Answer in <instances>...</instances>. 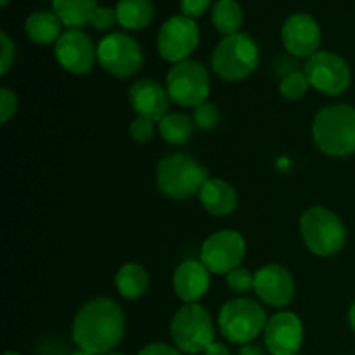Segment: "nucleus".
Wrapping results in <instances>:
<instances>
[{
	"instance_id": "obj_1",
	"label": "nucleus",
	"mask_w": 355,
	"mask_h": 355,
	"mask_svg": "<svg viewBox=\"0 0 355 355\" xmlns=\"http://www.w3.org/2000/svg\"><path fill=\"white\" fill-rule=\"evenodd\" d=\"M127 329L123 309L111 298H92L80 307L73 319V340L80 350L92 355L113 352Z\"/></svg>"
},
{
	"instance_id": "obj_2",
	"label": "nucleus",
	"mask_w": 355,
	"mask_h": 355,
	"mask_svg": "<svg viewBox=\"0 0 355 355\" xmlns=\"http://www.w3.org/2000/svg\"><path fill=\"white\" fill-rule=\"evenodd\" d=\"M312 137L319 151L333 158L355 153V107L350 104L326 106L315 114Z\"/></svg>"
},
{
	"instance_id": "obj_3",
	"label": "nucleus",
	"mask_w": 355,
	"mask_h": 355,
	"mask_svg": "<svg viewBox=\"0 0 355 355\" xmlns=\"http://www.w3.org/2000/svg\"><path fill=\"white\" fill-rule=\"evenodd\" d=\"M208 179V170L198 159L184 153L166 155L159 159L156 168L158 189L170 200L180 201L194 196Z\"/></svg>"
},
{
	"instance_id": "obj_4",
	"label": "nucleus",
	"mask_w": 355,
	"mask_h": 355,
	"mask_svg": "<svg viewBox=\"0 0 355 355\" xmlns=\"http://www.w3.org/2000/svg\"><path fill=\"white\" fill-rule=\"evenodd\" d=\"M259 64V45L241 31L222 38L211 52V69L224 82H241L253 75Z\"/></svg>"
},
{
	"instance_id": "obj_5",
	"label": "nucleus",
	"mask_w": 355,
	"mask_h": 355,
	"mask_svg": "<svg viewBox=\"0 0 355 355\" xmlns=\"http://www.w3.org/2000/svg\"><path fill=\"white\" fill-rule=\"evenodd\" d=\"M300 234L309 252L324 259L342 252L347 243V227L342 218L319 205L302 214Z\"/></svg>"
},
{
	"instance_id": "obj_6",
	"label": "nucleus",
	"mask_w": 355,
	"mask_h": 355,
	"mask_svg": "<svg viewBox=\"0 0 355 355\" xmlns=\"http://www.w3.org/2000/svg\"><path fill=\"white\" fill-rule=\"evenodd\" d=\"M267 312L255 298L241 297L229 300L218 312V331L227 342L248 345L266 329Z\"/></svg>"
},
{
	"instance_id": "obj_7",
	"label": "nucleus",
	"mask_w": 355,
	"mask_h": 355,
	"mask_svg": "<svg viewBox=\"0 0 355 355\" xmlns=\"http://www.w3.org/2000/svg\"><path fill=\"white\" fill-rule=\"evenodd\" d=\"M170 336L182 354H205L215 342V322L203 305L186 304L172 318Z\"/></svg>"
},
{
	"instance_id": "obj_8",
	"label": "nucleus",
	"mask_w": 355,
	"mask_h": 355,
	"mask_svg": "<svg viewBox=\"0 0 355 355\" xmlns=\"http://www.w3.org/2000/svg\"><path fill=\"white\" fill-rule=\"evenodd\" d=\"M210 73L200 61L177 62L166 73V92L170 101L182 107H196L210 96Z\"/></svg>"
},
{
	"instance_id": "obj_9",
	"label": "nucleus",
	"mask_w": 355,
	"mask_h": 355,
	"mask_svg": "<svg viewBox=\"0 0 355 355\" xmlns=\"http://www.w3.org/2000/svg\"><path fill=\"white\" fill-rule=\"evenodd\" d=\"M97 62L114 78H130L144 64V54L135 38L114 31L97 44Z\"/></svg>"
},
{
	"instance_id": "obj_10",
	"label": "nucleus",
	"mask_w": 355,
	"mask_h": 355,
	"mask_svg": "<svg viewBox=\"0 0 355 355\" xmlns=\"http://www.w3.org/2000/svg\"><path fill=\"white\" fill-rule=\"evenodd\" d=\"M312 89L326 96H340L350 87L352 73L345 59L336 52L319 51L307 59L304 69Z\"/></svg>"
},
{
	"instance_id": "obj_11",
	"label": "nucleus",
	"mask_w": 355,
	"mask_h": 355,
	"mask_svg": "<svg viewBox=\"0 0 355 355\" xmlns=\"http://www.w3.org/2000/svg\"><path fill=\"white\" fill-rule=\"evenodd\" d=\"M246 255V241L238 231L222 229L205 239L200 260L211 274H225L241 266Z\"/></svg>"
},
{
	"instance_id": "obj_12",
	"label": "nucleus",
	"mask_w": 355,
	"mask_h": 355,
	"mask_svg": "<svg viewBox=\"0 0 355 355\" xmlns=\"http://www.w3.org/2000/svg\"><path fill=\"white\" fill-rule=\"evenodd\" d=\"M200 44V28L196 21L186 16H172L163 23L158 33V52L162 59L182 62L189 59Z\"/></svg>"
},
{
	"instance_id": "obj_13",
	"label": "nucleus",
	"mask_w": 355,
	"mask_h": 355,
	"mask_svg": "<svg viewBox=\"0 0 355 355\" xmlns=\"http://www.w3.org/2000/svg\"><path fill=\"white\" fill-rule=\"evenodd\" d=\"M59 64L71 75H87L97 61V47L83 30L69 28L59 37L54 47Z\"/></svg>"
},
{
	"instance_id": "obj_14",
	"label": "nucleus",
	"mask_w": 355,
	"mask_h": 355,
	"mask_svg": "<svg viewBox=\"0 0 355 355\" xmlns=\"http://www.w3.org/2000/svg\"><path fill=\"white\" fill-rule=\"evenodd\" d=\"M304 343V324L295 312H277L263 329V345L270 355H295Z\"/></svg>"
},
{
	"instance_id": "obj_15",
	"label": "nucleus",
	"mask_w": 355,
	"mask_h": 355,
	"mask_svg": "<svg viewBox=\"0 0 355 355\" xmlns=\"http://www.w3.org/2000/svg\"><path fill=\"white\" fill-rule=\"evenodd\" d=\"M253 291L262 304L283 309L295 298V279L286 267L267 263L255 272Z\"/></svg>"
},
{
	"instance_id": "obj_16",
	"label": "nucleus",
	"mask_w": 355,
	"mask_h": 355,
	"mask_svg": "<svg viewBox=\"0 0 355 355\" xmlns=\"http://www.w3.org/2000/svg\"><path fill=\"white\" fill-rule=\"evenodd\" d=\"M283 45L295 58H312L321 45V26L314 16L305 12L293 14L281 28Z\"/></svg>"
},
{
	"instance_id": "obj_17",
	"label": "nucleus",
	"mask_w": 355,
	"mask_h": 355,
	"mask_svg": "<svg viewBox=\"0 0 355 355\" xmlns=\"http://www.w3.org/2000/svg\"><path fill=\"white\" fill-rule=\"evenodd\" d=\"M128 99L137 116H146L156 123L170 113V96L166 87L159 85L156 80L142 78L132 83Z\"/></svg>"
},
{
	"instance_id": "obj_18",
	"label": "nucleus",
	"mask_w": 355,
	"mask_h": 355,
	"mask_svg": "<svg viewBox=\"0 0 355 355\" xmlns=\"http://www.w3.org/2000/svg\"><path fill=\"white\" fill-rule=\"evenodd\" d=\"M210 274L201 260H186L173 272V291L184 304H198L210 290Z\"/></svg>"
},
{
	"instance_id": "obj_19",
	"label": "nucleus",
	"mask_w": 355,
	"mask_h": 355,
	"mask_svg": "<svg viewBox=\"0 0 355 355\" xmlns=\"http://www.w3.org/2000/svg\"><path fill=\"white\" fill-rule=\"evenodd\" d=\"M198 196L205 210L215 217H227L238 208V193L222 179H208Z\"/></svg>"
},
{
	"instance_id": "obj_20",
	"label": "nucleus",
	"mask_w": 355,
	"mask_h": 355,
	"mask_svg": "<svg viewBox=\"0 0 355 355\" xmlns=\"http://www.w3.org/2000/svg\"><path fill=\"white\" fill-rule=\"evenodd\" d=\"M62 26L64 24L61 23V19L54 12H45V10L30 14L24 19V33L37 45L55 44L62 35Z\"/></svg>"
},
{
	"instance_id": "obj_21",
	"label": "nucleus",
	"mask_w": 355,
	"mask_h": 355,
	"mask_svg": "<svg viewBox=\"0 0 355 355\" xmlns=\"http://www.w3.org/2000/svg\"><path fill=\"white\" fill-rule=\"evenodd\" d=\"M116 290L125 300H137L148 291L149 288V274L146 267L141 263L128 262L118 269L114 276Z\"/></svg>"
},
{
	"instance_id": "obj_22",
	"label": "nucleus",
	"mask_w": 355,
	"mask_h": 355,
	"mask_svg": "<svg viewBox=\"0 0 355 355\" xmlns=\"http://www.w3.org/2000/svg\"><path fill=\"white\" fill-rule=\"evenodd\" d=\"M114 10L118 23L125 30H144L155 17V6L151 0H118Z\"/></svg>"
},
{
	"instance_id": "obj_23",
	"label": "nucleus",
	"mask_w": 355,
	"mask_h": 355,
	"mask_svg": "<svg viewBox=\"0 0 355 355\" xmlns=\"http://www.w3.org/2000/svg\"><path fill=\"white\" fill-rule=\"evenodd\" d=\"M97 7V0H52L54 14L68 30H82L85 24H90V17Z\"/></svg>"
},
{
	"instance_id": "obj_24",
	"label": "nucleus",
	"mask_w": 355,
	"mask_h": 355,
	"mask_svg": "<svg viewBox=\"0 0 355 355\" xmlns=\"http://www.w3.org/2000/svg\"><path fill=\"white\" fill-rule=\"evenodd\" d=\"M243 9L236 0H217L211 9V23L224 37L239 33L243 26Z\"/></svg>"
},
{
	"instance_id": "obj_25",
	"label": "nucleus",
	"mask_w": 355,
	"mask_h": 355,
	"mask_svg": "<svg viewBox=\"0 0 355 355\" xmlns=\"http://www.w3.org/2000/svg\"><path fill=\"white\" fill-rule=\"evenodd\" d=\"M159 135L172 146H182L189 142L194 130L193 118L186 113H168L158 121Z\"/></svg>"
},
{
	"instance_id": "obj_26",
	"label": "nucleus",
	"mask_w": 355,
	"mask_h": 355,
	"mask_svg": "<svg viewBox=\"0 0 355 355\" xmlns=\"http://www.w3.org/2000/svg\"><path fill=\"white\" fill-rule=\"evenodd\" d=\"M309 83L307 76L304 71H290L279 83V92L284 99L288 101H298L307 94Z\"/></svg>"
},
{
	"instance_id": "obj_27",
	"label": "nucleus",
	"mask_w": 355,
	"mask_h": 355,
	"mask_svg": "<svg viewBox=\"0 0 355 355\" xmlns=\"http://www.w3.org/2000/svg\"><path fill=\"white\" fill-rule=\"evenodd\" d=\"M225 283H227L229 290H231L232 293L245 295L248 293L250 290H253V284H255V274H253L250 269H246V267L239 266L225 276Z\"/></svg>"
},
{
	"instance_id": "obj_28",
	"label": "nucleus",
	"mask_w": 355,
	"mask_h": 355,
	"mask_svg": "<svg viewBox=\"0 0 355 355\" xmlns=\"http://www.w3.org/2000/svg\"><path fill=\"white\" fill-rule=\"evenodd\" d=\"M193 121L201 130H211V128L217 127L218 121H220V111H218L217 104L207 101V103L194 107Z\"/></svg>"
},
{
	"instance_id": "obj_29",
	"label": "nucleus",
	"mask_w": 355,
	"mask_h": 355,
	"mask_svg": "<svg viewBox=\"0 0 355 355\" xmlns=\"http://www.w3.org/2000/svg\"><path fill=\"white\" fill-rule=\"evenodd\" d=\"M155 123L146 116H135L130 123V135L139 144H146L155 137Z\"/></svg>"
},
{
	"instance_id": "obj_30",
	"label": "nucleus",
	"mask_w": 355,
	"mask_h": 355,
	"mask_svg": "<svg viewBox=\"0 0 355 355\" xmlns=\"http://www.w3.org/2000/svg\"><path fill=\"white\" fill-rule=\"evenodd\" d=\"M17 111V96L14 90L2 87L0 89V121L7 123Z\"/></svg>"
},
{
	"instance_id": "obj_31",
	"label": "nucleus",
	"mask_w": 355,
	"mask_h": 355,
	"mask_svg": "<svg viewBox=\"0 0 355 355\" xmlns=\"http://www.w3.org/2000/svg\"><path fill=\"white\" fill-rule=\"evenodd\" d=\"M114 23H118L116 10L111 9V7H97L94 10L92 17H90V26H94L99 31L110 30Z\"/></svg>"
},
{
	"instance_id": "obj_32",
	"label": "nucleus",
	"mask_w": 355,
	"mask_h": 355,
	"mask_svg": "<svg viewBox=\"0 0 355 355\" xmlns=\"http://www.w3.org/2000/svg\"><path fill=\"white\" fill-rule=\"evenodd\" d=\"M0 44H2V68H0V73L7 75L10 66L14 64V59H16V45H14V42L10 40L6 31L0 33Z\"/></svg>"
},
{
	"instance_id": "obj_33",
	"label": "nucleus",
	"mask_w": 355,
	"mask_h": 355,
	"mask_svg": "<svg viewBox=\"0 0 355 355\" xmlns=\"http://www.w3.org/2000/svg\"><path fill=\"white\" fill-rule=\"evenodd\" d=\"M211 0H180V10H182V16L196 19L207 12Z\"/></svg>"
},
{
	"instance_id": "obj_34",
	"label": "nucleus",
	"mask_w": 355,
	"mask_h": 355,
	"mask_svg": "<svg viewBox=\"0 0 355 355\" xmlns=\"http://www.w3.org/2000/svg\"><path fill=\"white\" fill-rule=\"evenodd\" d=\"M137 355H182V352L177 347L166 345V343L162 342H155L139 350Z\"/></svg>"
},
{
	"instance_id": "obj_35",
	"label": "nucleus",
	"mask_w": 355,
	"mask_h": 355,
	"mask_svg": "<svg viewBox=\"0 0 355 355\" xmlns=\"http://www.w3.org/2000/svg\"><path fill=\"white\" fill-rule=\"evenodd\" d=\"M203 355H232V354L225 345H222V343H218V342H214L210 347H208L207 352H205Z\"/></svg>"
},
{
	"instance_id": "obj_36",
	"label": "nucleus",
	"mask_w": 355,
	"mask_h": 355,
	"mask_svg": "<svg viewBox=\"0 0 355 355\" xmlns=\"http://www.w3.org/2000/svg\"><path fill=\"white\" fill-rule=\"evenodd\" d=\"M239 355H266L263 350L260 349L259 345H253V343H248V345H243L239 349Z\"/></svg>"
},
{
	"instance_id": "obj_37",
	"label": "nucleus",
	"mask_w": 355,
	"mask_h": 355,
	"mask_svg": "<svg viewBox=\"0 0 355 355\" xmlns=\"http://www.w3.org/2000/svg\"><path fill=\"white\" fill-rule=\"evenodd\" d=\"M349 322H350V328L354 329V333H355V300H354V304L350 305V311H349Z\"/></svg>"
},
{
	"instance_id": "obj_38",
	"label": "nucleus",
	"mask_w": 355,
	"mask_h": 355,
	"mask_svg": "<svg viewBox=\"0 0 355 355\" xmlns=\"http://www.w3.org/2000/svg\"><path fill=\"white\" fill-rule=\"evenodd\" d=\"M69 355H92V354H89V352H85V350H75V352H71Z\"/></svg>"
},
{
	"instance_id": "obj_39",
	"label": "nucleus",
	"mask_w": 355,
	"mask_h": 355,
	"mask_svg": "<svg viewBox=\"0 0 355 355\" xmlns=\"http://www.w3.org/2000/svg\"><path fill=\"white\" fill-rule=\"evenodd\" d=\"M2 355H21V354H17V352H12V350H9V352H3Z\"/></svg>"
},
{
	"instance_id": "obj_40",
	"label": "nucleus",
	"mask_w": 355,
	"mask_h": 355,
	"mask_svg": "<svg viewBox=\"0 0 355 355\" xmlns=\"http://www.w3.org/2000/svg\"><path fill=\"white\" fill-rule=\"evenodd\" d=\"M7 3H9V0H0V6H2V7H6Z\"/></svg>"
},
{
	"instance_id": "obj_41",
	"label": "nucleus",
	"mask_w": 355,
	"mask_h": 355,
	"mask_svg": "<svg viewBox=\"0 0 355 355\" xmlns=\"http://www.w3.org/2000/svg\"><path fill=\"white\" fill-rule=\"evenodd\" d=\"M106 355H127V354H121V352H110V354H106Z\"/></svg>"
},
{
	"instance_id": "obj_42",
	"label": "nucleus",
	"mask_w": 355,
	"mask_h": 355,
	"mask_svg": "<svg viewBox=\"0 0 355 355\" xmlns=\"http://www.w3.org/2000/svg\"><path fill=\"white\" fill-rule=\"evenodd\" d=\"M295 355H302V354H300V352H298V354H295Z\"/></svg>"
}]
</instances>
